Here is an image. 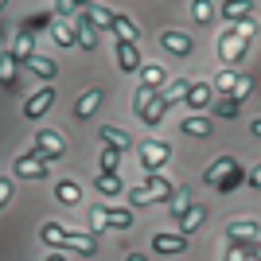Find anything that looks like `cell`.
Wrapping results in <instances>:
<instances>
[{"label": "cell", "instance_id": "6da1fadb", "mask_svg": "<svg viewBox=\"0 0 261 261\" xmlns=\"http://www.w3.org/2000/svg\"><path fill=\"white\" fill-rule=\"evenodd\" d=\"M133 113L152 129V125H160L164 121V113H168V101L160 98V94H152V90H144V86H137V94H133Z\"/></svg>", "mask_w": 261, "mask_h": 261}, {"label": "cell", "instance_id": "7a4b0ae2", "mask_svg": "<svg viewBox=\"0 0 261 261\" xmlns=\"http://www.w3.org/2000/svg\"><path fill=\"white\" fill-rule=\"evenodd\" d=\"M168 195H172V184L164 175H148L144 187H133L129 191V203L133 207H148V203H168Z\"/></svg>", "mask_w": 261, "mask_h": 261}, {"label": "cell", "instance_id": "3957f363", "mask_svg": "<svg viewBox=\"0 0 261 261\" xmlns=\"http://www.w3.org/2000/svg\"><path fill=\"white\" fill-rule=\"evenodd\" d=\"M246 51H250V39L238 32V28H230V32H222V39H218V55H222V63L234 70V63H242L246 59Z\"/></svg>", "mask_w": 261, "mask_h": 261}, {"label": "cell", "instance_id": "277c9868", "mask_svg": "<svg viewBox=\"0 0 261 261\" xmlns=\"http://www.w3.org/2000/svg\"><path fill=\"white\" fill-rule=\"evenodd\" d=\"M168 156H172V148H168L164 141H144L141 144V164H144V172H148V175L160 172L164 164H168Z\"/></svg>", "mask_w": 261, "mask_h": 261}, {"label": "cell", "instance_id": "5b68a950", "mask_svg": "<svg viewBox=\"0 0 261 261\" xmlns=\"http://www.w3.org/2000/svg\"><path fill=\"white\" fill-rule=\"evenodd\" d=\"M51 106H55V86H43V90H35L32 98L23 101V117H28V121H39Z\"/></svg>", "mask_w": 261, "mask_h": 261}, {"label": "cell", "instance_id": "8992f818", "mask_svg": "<svg viewBox=\"0 0 261 261\" xmlns=\"http://www.w3.org/2000/svg\"><path fill=\"white\" fill-rule=\"evenodd\" d=\"M226 242L230 246H250V242H257V222H253V218H234L226 226Z\"/></svg>", "mask_w": 261, "mask_h": 261}, {"label": "cell", "instance_id": "52a82bcc", "mask_svg": "<svg viewBox=\"0 0 261 261\" xmlns=\"http://www.w3.org/2000/svg\"><path fill=\"white\" fill-rule=\"evenodd\" d=\"M184 101L191 109H211V106H215V90H211L207 82H191V90H187Z\"/></svg>", "mask_w": 261, "mask_h": 261}, {"label": "cell", "instance_id": "ba28073f", "mask_svg": "<svg viewBox=\"0 0 261 261\" xmlns=\"http://www.w3.org/2000/svg\"><path fill=\"white\" fill-rule=\"evenodd\" d=\"M117 66H121V70H129V74H137V70L144 66L137 43H117Z\"/></svg>", "mask_w": 261, "mask_h": 261}, {"label": "cell", "instance_id": "9c48e42d", "mask_svg": "<svg viewBox=\"0 0 261 261\" xmlns=\"http://www.w3.org/2000/svg\"><path fill=\"white\" fill-rule=\"evenodd\" d=\"M152 250L156 253H184L187 238L184 234H152Z\"/></svg>", "mask_w": 261, "mask_h": 261}, {"label": "cell", "instance_id": "30bf717a", "mask_svg": "<svg viewBox=\"0 0 261 261\" xmlns=\"http://www.w3.org/2000/svg\"><path fill=\"white\" fill-rule=\"evenodd\" d=\"M137 74H141V86H144V90H152V94H160L164 78H168V74H164V66H160V63H144L141 70H137Z\"/></svg>", "mask_w": 261, "mask_h": 261}, {"label": "cell", "instance_id": "8fae6325", "mask_svg": "<svg viewBox=\"0 0 261 261\" xmlns=\"http://www.w3.org/2000/svg\"><path fill=\"white\" fill-rule=\"evenodd\" d=\"M98 106H101V86H90L86 94H82V98L74 101V117H78V121H86V117H90V113H94Z\"/></svg>", "mask_w": 261, "mask_h": 261}, {"label": "cell", "instance_id": "7c38bea8", "mask_svg": "<svg viewBox=\"0 0 261 261\" xmlns=\"http://www.w3.org/2000/svg\"><path fill=\"white\" fill-rule=\"evenodd\" d=\"M160 43L172 55H191V35L187 32H160Z\"/></svg>", "mask_w": 261, "mask_h": 261}, {"label": "cell", "instance_id": "4fadbf2b", "mask_svg": "<svg viewBox=\"0 0 261 261\" xmlns=\"http://www.w3.org/2000/svg\"><path fill=\"white\" fill-rule=\"evenodd\" d=\"M234 168H238V160H234V156H218V160L211 164L207 172H203V184H211V187H215L218 179H222V175H230Z\"/></svg>", "mask_w": 261, "mask_h": 261}, {"label": "cell", "instance_id": "5bb4252c", "mask_svg": "<svg viewBox=\"0 0 261 261\" xmlns=\"http://www.w3.org/2000/svg\"><path fill=\"white\" fill-rule=\"evenodd\" d=\"M63 246L78 250L82 257H94V253H98V238H94V234H70V230H66V242H63Z\"/></svg>", "mask_w": 261, "mask_h": 261}, {"label": "cell", "instance_id": "9a60e30c", "mask_svg": "<svg viewBox=\"0 0 261 261\" xmlns=\"http://www.w3.org/2000/svg\"><path fill=\"white\" fill-rule=\"evenodd\" d=\"M222 16L234 20V23H246V20H253V4L250 0H226V4H222Z\"/></svg>", "mask_w": 261, "mask_h": 261}, {"label": "cell", "instance_id": "2e32d148", "mask_svg": "<svg viewBox=\"0 0 261 261\" xmlns=\"http://www.w3.org/2000/svg\"><path fill=\"white\" fill-rule=\"evenodd\" d=\"M179 129H184L187 137H211V133H215V125H211V121L203 117V113H191V117H184V121H179Z\"/></svg>", "mask_w": 261, "mask_h": 261}, {"label": "cell", "instance_id": "e0dca14e", "mask_svg": "<svg viewBox=\"0 0 261 261\" xmlns=\"http://www.w3.org/2000/svg\"><path fill=\"white\" fill-rule=\"evenodd\" d=\"M168 211H172L175 222L191 211V195H187V187H172V195H168Z\"/></svg>", "mask_w": 261, "mask_h": 261}, {"label": "cell", "instance_id": "ac0fdd59", "mask_svg": "<svg viewBox=\"0 0 261 261\" xmlns=\"http://www.w3.org/2000/svg\"><path fill=\"white\" fill-rule=\"evenodd\" d=\"M51 39L59 47H78V28H70L66 20H55L51 23Z\"/></svg>", "mask_w": 261, "mask_h": 261}, {"label": "cell", "instance_id": "d6986e66", "mask_svg": "<svg viewBox=\"0 0 261 261\" xmlns=\"http://www.w3.org/2000/svg\"><path fill=\"white\" fill-rule=\"evenodd\" d=\"M101 141H106V148H113V152H125V148H133L129 133L113 129V125H101Z\"/></svg>", "mask_w": 261, "mask_h": 261}, {"label": "cell", "instance_id": "ffe728a7", "mask_svg": "<svg viewBox=\"0 0 261 261\" xmlns=\"http://www.w3.org/2000/svg\"><path fill=\"white\" fill-rule=\"evenodd\" d=\"M28 70H32V74H39L43 78V82H51L55 74H59V63H51V59H43V55H32V59H28Z\"/></svg>", "mask_w": 261, "mask_h": 261}, {"label": "cell", "instance_id": "44dd1931", "mask_svg": "<svg viewBox=\"0 0 261 261\" xmlns=\"http://www.w3.org/2000/svg\"><path fill=\"white\" fill-rule=\"evenodd\" d=\"M16 175H23V179H47V164L32 160V156H20L16 160Z\"/></svg>", "mask_w": 261, "mask_h": 261}, {"label": "cell", "instance_id": "7402d4cb", "mask_svg": "<svg viewBox=\"0 0 261 261\" xmlns=\"http://www.w3.org/2000/svg\"><path fill=\"white\" fill-rule=\"evenodd\" d=\"M203 222H207V207H199V203H191V211H187L184 218H179V234H191V230H199L203 226Z\"/></svg>", "mask_w": 261, "mask_h": 261}, {"label": "cell", "instance_id": "603a6c76", "mask_svg": "<svg viewBox=\"0 0 261 261\" xmlns=\"http://www.w3.org/2000/svg\"><path fill=\"white\" fill-rule=\"evenodd\" d=\"M86 20L94 23V28H113L117 12H113V8H106V4H90V8H86Z\"/></svg>", "mask_w": 261, "mask_h": 261}, {"label": "cell", "instance_id": "cb8c5ba5", "mask_svg": "<svg viewBox=\"0 0 261 261\" xmlns=\"http://www.w3.org/2000/svg\"><path fill=\"white\" fill-rule=\"evenodd\" d=\"M55 199H59V203H66V207H74L78 199H82V191H78L74 179H59V184H55Z\"/></svg>", "mask_w": 261, "mask_h": 261}, {"label": "cell", "instance_id": "d4e9b609", "mask_svg": "<svg viewBox=\"0 0 261 261\" xmlns=\"http://www.w3.org/2000/svg\"><path fill=\"white\" fill-rule=\"evenodd\" d=\"M32 55H35V35L20 32V35H16V51H12V59H16V63H28Z\"/></svg>", "mask_w": 261, "mask_h": 261}, {"label": "cell", "instance_id": "484cf974", "mask_svg": "<svg viewBox=\"0 0 261 261\" xmlns=\"http://www.w3.org/2000/svg\"><path fill=\"white\" fill-rule=\"evenodd\" d=\"M0 86L20 90V82H16V59H12V55H0Z\"/></svg>", "mask_w": 261, "mask_h": 261}, {"label": "cell", "instance_id": "4316f807", "mask_svg": "<svg viewBox=\"0 0 261 261\" xmlns=\"http://www.w3.org/2000/svg\"><path fill=\"white\" fill-rule=\"evenodd\" d=\"M78 47H82V51H94V47H98V28H94L86 16L78 23Z\"/></svg>", "mask_w": 261, "mask_h": 261}, {"label": "cell", "instance_id": "83f0119b", "mask_svg": "<svg viewBox=\"0 0 261 261\" xmlns=\"http://www.w3.org/2000/svg\"><path fill=\"white\" fill-rule=\"evenodd\" d=\"M133 226V211L117 207V211H106V230H129Z\"/></svg>", "mask_w": 261, "mask_h": 261}, {"label": "cell", "instance_id": "f1b7e54d", "mask_svg": "<svg viewBox=\"0 0 261 261\" xmlns=\"http://www.w3.org/2000/svg\"><path fill=\"white\" fill-rule=\"evenodd\" d=\"M113 35H117V43H137V28H133L129 16H117V20H113Z\"/></svg>", "mask_w": 261, "mask_h": 261}, {"label": "cell", "instance_id": "f546056e", "mask_svg": "<svg viewBox=\"0 0 261 261\" xmlns=\"http://www.w3.org/2000/svg\"><path fill=\"white\" fill-rule=\"evenodd\" d=\"M187 90H191V78H175V82H172V86H168V90H164L160 98L168 101V106H175V101H179V98H187Z\"/></svg>", "mask_w": 261, "mask_h": 261}, {"label": "cell", "instance_id": "4dcf8cb0", "mask_svg": "<svg viewBox=\"0 0 261 261\" xmlns=\"http://www.w3.org/2000/svg\"><path fill=\"white\" fill-rule=\"evenodd\" d=\"M242 179H246V172H242V168H234L230 175H222V179L215 184V191H218V195H230V191H238V187H242Z\"/></svg>", "mask_w": 261, "mask_h": 261}, {"label": "cell", "instance_id": "1f68e13d", "mask_svg": "<svg viewBox=\"0 0 261 261\" xmlns=\"http://www.w3.org/2000/svg\"><path fill=\"white\" fill-rule=\"evenodd\" d=\"M234 82H238V70H230V66H226V70H222V74L215 78V86H211V90H215V98H218V94H222V98H230Z\"/></svg>", "mask_w": 261, "mask_h": 261}, {"label": "cell", "instance_id": "d6a6232c", "mask_svg": "<svg viewBox=\"0 0 261 261\" xmlns=\"http://www.w3.org/2000/svg\"><path fill=\"white\" fill-rule=\"evenodd\" d=\"M39 238H43L47 246H63V242H66V230L59 226V222H43V226H39Z\"/></svg>", "mask_w": 261, "mask_h": 261}, {"label": "cell", "instance_id": "836d02e7", "mask_svg": "<svg viewBox=\"0 0 261 261\" xmlns=\"http://www.w3.org/2000/svg\"><path fill=\"white\" fill-rule=\"evenodd\" d=\"M101 175H121V152L101 148Z\"/></svg>", "mask_w": 261, "mask_h": 261}, {"label": "cell", "instance_id": "e575fe53", "mask_svg": "<svg viewBox=\"0 0 261 261\" xmlns=\"http://www.w3.org/2000/svg\"><path fill=\"white\" fill-rule=\"evenodd\" d=\"M250 94H253V78H250V74H238V82H234V90H230V98L242 106V101L250 98Z\"/></svg>", "mask_w": 261, "mask_h": 261}, {"label": "cell", "instance_id": "d590c367", "mask_svg": "<svg viewBox=\"0 0 261 261\" xmlns=\"http://www.w3.org/2000/svg\"><path fill=\"white\" fill-rule=\"evenodd\" d=\"M191 20H195V23L215 20V4H211V0H195V4H191Z\"/></svg>", "mask_w": 261, "mask_h": 261}, {"label": "cell", "instance_id": "8d00e7d4", "mask_svg": "<svg viewBox=\"0 0 261 261\" xmlns=\"http://www.w3.org/2000/svg\"><path fill=\"white\" fill-rule=\"evenodd\" d=\"M98 191L101 195H121L125 184H121V175H98Z\"/></svg>", "mask_w": 261, "mask_h": 261}, {"label": "cell", "instance_id": "74e56055", "mask_svg": "<svg viewBox=\"0 0 261 261\" xmlns=\"http://www.w3.org/2000/svg\"><path fill=\"white\" fill-rule=\"evenodd\" d=\"M238 101H234V98H215V113H218V117H238Z\"/></svg>", "mask_w": 261, "mask_h": 261}, {"label": "cell", "instance_id": "f35d334b", "mask_svg": "<svg viewBox=\"0 0 261 261\" xmlns=\"http://www.w3.org/2000/svg\"><path fill=\"white\" fill-rule=\"evenodd\" d=\"M222 261H250V250L246 246H226V257Z\"/></svg>", "mask_w": 261, "mask_h": 261}, {"label": "cell", "instance_id": "ab89813d", "mask_svg": "<svg viewBox=\"0 0 261 261\" xmlns=\"http://www.w3.org/2000/svg\"><path fill=\"white\" fill-rule=\"evenodd\" d=\"M90 226H94V230H106V211H101V207L90 211Z\"/></svg>", "mask_w": 261, "mask_h": 261}, {"label": "cell", "instance_id": "60d3db41", "mask_svg": "<svg viewBox=\"0 0 261 261\" xmlns=\"http://www.w3.org/2000/svg\"><path fill=\"white\" fill-rule=\"evenodd\" d=\"M246 184H250V187H261V160L253 164L250 172H246Z\"/></svg>", "mask_w": 261, "mask_h": 261}, {"label": "cell", "instance_id": "b9f144b4", "mask_svg": "<svg viewBox=\"0 0 261 261\" xmlns=\"http://www.w3.org/2000/svg\"><path fill=\"white\" fill-rule=\"evenodd\" d=\"M8 199H12V184H8V179H4V175H0V207H4Z\"/></svg>", "mask_w": 261, "mask_h": 261}, {"label": "cell", "instance_id": "7bdbcfd3", "mask_svg": "<svg viewBox=\"0 0 261 261\" xmlns=\"http://www.w3.org/2000/svg\"><path fill=\"white\" fill-rule=\"evenodd\" d=\"M125 261H148V257H144V253H137V250H133V253H129V257H125Z\"/></svg>", "mask_w": 261, "mask_h": 261}, {"label": "cell", "instance_id": "ee69618b", "mask_svg": "<svg viewBox=\"0 0 261 261\" xmlns=\"http://www.w3.org/2000/svg\"><path fill=\"white\" fill-rule=\"evenodd\" d=\"M250 129H253V137H261V117H257V121H253Z\"/></svg>", "mask_w": 261, "mask_h": 261}, {"label": "cell", "instance_id": "f6af8a7d", "mask_svg": "<svg viewBox=\"0 0 261 261\" xmlns=\"http://www.w3.org/2000/svg\"><path fill=\"white\" fill-rule=\"evenodd\" d=\"M47 261H66V257H63V253H51V257H47Z\"/></svg>", "mask_w": 261, "mask_h": 261}, {"label": "cell", "instance_id": "bcb514c9", "mask_svg": "<svg viewBox=\"0 0 261 261\" xmlns=\"http://www.w3.org/2000/svg\"><path fill=\"white\" fill-rule=\"evenodd\" d=\"M0 12H4V0H0Z\"/></svg>", "mask_w": 261, "mask_h": 261}]
</instances>
